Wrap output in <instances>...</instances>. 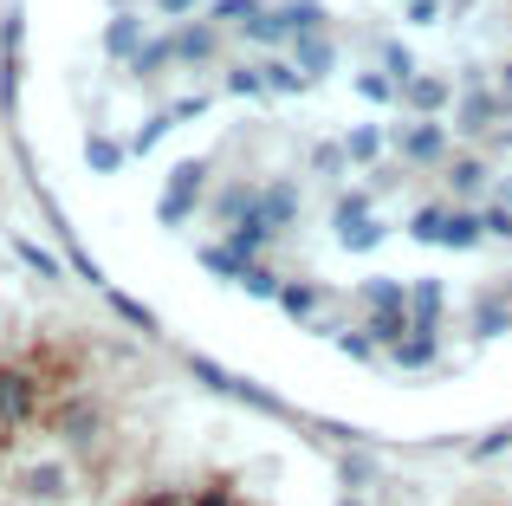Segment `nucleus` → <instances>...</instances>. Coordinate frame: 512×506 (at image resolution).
I'll return each mask as SVG.
<instances>
[{"label":"nucleus","instance_id":"1","mask_svg":"<svg viewBox=\"0 0 512 506\" xmlns=\"http://www.w3.org/2000/svg\"><path fill=\"white\" fill-rule=\"evenodd\" d=\"M33 416V383L20 370H0V422H26Z\"/></svg>","mask_w":512,"mask_h":506},{"label":"nucleus","instance_id":"2","mask_svg":"<svg viewBox=\"0 0 512 506\" xmlns=\"http://www.w3.org/2000/svg\"><path fill=\"white\" fill-rule=\"evenodd\" d=\"M26 487H33V494H59V468H33V474H26Z\"/></svg>","mask_w":512,"mask_h":506},{"label":"nucleus","instance_id":"3","mask_svg":"<svg viewBox=\"0 0 512 506\" xmlns=\"http://www.w3.org/2000/svg\"><path fill=\"white\" fill-rule=\"evenodd\" d=\"M409 98H415V104H422V111H435V104H441V85H415V91H409Z\"/></svg>","mask_w":512,"mask_h":506},{"label":"nucleus","instance_id":"4","mask_svg":"<svg viewBox=\"0 0 512 506\" xmlns=\"http://www.w3.org/2000/svg\"><path fill=\"white\" fill-rule=\"evenodd\" d=\"M201 506H234V500H227V494H208V500H201Z\"/></svg>","mask_w":512,"mask_h":506},{"label":"nucleus","instance_id":"5","mask_svg":"<svg viewBox=\"0 0 512 506\" xmlns=\"http://www.w3.org/2000/svg\"><path fill=\"white\" fill-rule=\"evenodd\" d=\"M143 506H175V500H143Z\"/></svg>","mask_w":512,"mask_h":506}]
</instances>
